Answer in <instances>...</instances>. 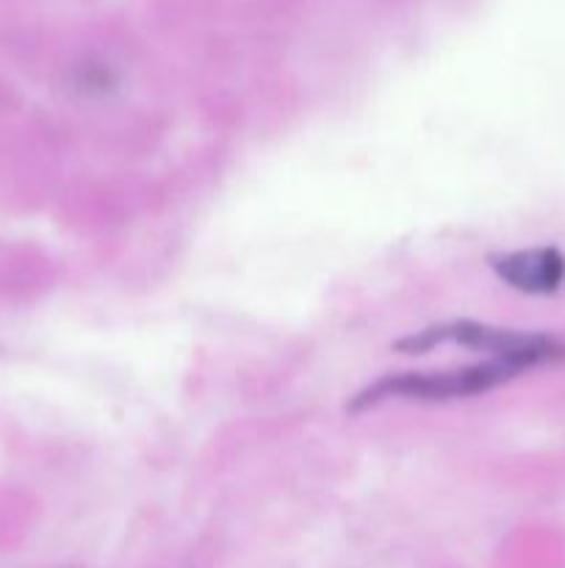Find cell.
Returning <instances> with one entry per match:
<instances>
[{"label":"cell","instance_id":"6da1fadb","mask_svg":"<svg viewBox=\"0 0 565 568\" xmlns=\"http://www.w3.org/2000/svg\"><path fill=\"white\" fill-rule=\"evenodd\" d=\"M521 369L499 358L480 361L469 366H452V369H432V372H397V375H382L358 394H352L347 403L349 414H363V410L377 408L391 399L402 403H454V399L480 397V394L493 392L504 386Z\"/></svg>","mask_w":565,"mask_h":568},{"label":"cell","instance_id":"7a4b0ae2","mask_svg":"<svg viewBox=\"0 0 565 568\" xmlns=\"http://www.w3.org/2000/svg\"><path fill=\"white\" fill-rule=\"evenodd\" d=\"M443 344H458V347L487 353V358L507 361L521 372L565 361V342H559L557 336L510 331V327H496L474 320H454L421 327V331L399 338L393 347L404 355H424L430 349L443 347Z\"/></svg>","mask_w":565,"mask_h":568},{"label":"cell","instance_id":"3957f363","mask_svg":"<svg viewBox=\"0 0 565 568\" xmlns=\"http://www.w3.org/2000/svg\"><path fill=\"white\" fill-rule=\"evenodd\" d=\"M493 275L504 286L515 288L521 294H535L546 297L563 288L565 283V255L557 247H530L513 250V253H499L487 258Z\"/></svg>","mask_w":565,"mask_h":568}]
</instances>
